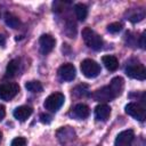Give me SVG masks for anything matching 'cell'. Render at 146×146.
I'll list each match as a JSON object with an SVG mask.
<instances>
[{
  "label": "cell",
  "mask_w": 146,
  "mask_h": 146,
  "mask_svg": "<svg viewBox=\"0 0 146 146\" xmlns=\"http://www.w3.org/2000/svg\"><path fill=\"white\" fill-rule=\"evenodd\" d=\"M55 43H56V40L50 35V34H42L39 39V44H40V51L46 55V54H49L54 47H55Z\"/></svg>",
  "instance_id": "cell-9"
},
{
  "label": "cell",
  "mask_w": 146,
  "mask_h": 146,
  "mask_svg": "<svg viewBox=\"0 0 146 146\" xmlns=\"http://www.w3.org/2000/svg\"><path fill=\"white\" fill-rule=\"evenodd\" d=\"M10 146H26V139L23 137H17V138L13 139Z\"/></svg>",
  "instance_id": "cell-23"
},
{
  "label": "cell",
  "mask_w": 146,
  "mask_h": 146,
  "mask_svg": "<svg viewBox=\"0 0 146 146\" xmlns=\"http://www.w3.org/2000/svg\"><path fill=\"white\" fill-rule=\"evenodd\" d=\"M5 43H6V39L2 34H0V46H3Z\"/></svg>",
  "instance_id": "cell-27"
},
{
  "label": "cell",
  "mask_w": 146,
  "mask_h": 146,
  "mask_svg": "<svg viewBox=\"0 0 146 146\" xmlns=\"http://www.w3.org/2000/svg\"><path fill=\"white\" fill-rule=\"evenodd\" d=\"M75 67L73 64L71 63H66V64H63L59 68H58V75L62 80L64 81H72L74 78H75Z\"/></svg>",
  "instance_id": "cell-10"
},
{
  "label": "cell",
  "mask_w": 146,
  "mask_h": 146,
  "mask_svg": "<svg viewBox=\"0 0 146 146\" xmlns=\"http://www.w3.org/2000/svg\"><path fill=\"white\" fill-rule=\"evenodd\" d=\"M125 73L131 79H137V80H145L146 79V70L140 64L129 65L125 68Z\"/></svg>",
  "instance_id": "cell-7"
},
{
  "label": "cell",
  "mask_w": 146,
  "mask_h": 146,
  "mask_svg": "<svg viewBox=\"0 0 146 146\" xmlns=\"http://www.w3.org/2000/svg\"><path fill=\"white\" fill-rule=\"evenodd\" d=\"M144 16H145L144 11L137 10V13H135L133 15H131V16L129 17V19H130V22H132V23H137V22H140V21L144 18Z\"/></svg>",
  "instance_id": "cell-22"
},
{
  "label": "cell",
  "mask_w": 146,
  "mask_h": 146,
  "mask_svg": "<svg viewBox=\"0 0 146 146\" xmlns=\"http://www.w3.org/2000/svg\"><path fill=\"white\" fill-rule=\"evenodd\" d=\"M5 115H6L5 106H3V105H0V121H2V119L5 117Z\"/></svg>",
  "instance_id": "cell-25"
},
{
  "label": "cell",
  "mask_w": 146,
  "mask_h": 146,
  "mask_svg": "<svg viewBox=\"0 0 146 146\" xmlns=\"http://www.w3.org/2000/svg\"><path fill=\"white\" fill-rule=\"evenodd\" d=\"M19 91V86L14 82H7L0 86V98L2 100L13 99Z\"/></svg>",
  "instance_id": "cell-5"
},
{
  "label": "cell",
  "mask_w": 146,
  "mask_h": 146,
  "mask_svg": "<svg viewBox=\"0 0 146 146\" xmlns=\"http://www.w3.org/2000/svg\"><path fill=\"white\" fill-rule=\"evenodd\" d=\"M75 89H76V90H74V94H75L76 96H84V95H88V94H89V90H88V86H87V84L78 86Z\"/></svg>",
  "instance_id": "cell-21"
},
{
  "label": "cell",
  "mask_w": 146,
  "mask_h": 146,
  "mask_svg": "<svg viewBox=\"0 0 146 146\" xmlns=\"http://www.w3.org/2000/svg\"><path fill=\"white\" fill-rule=\"evenodd\" d=\"M103 60V64L104 66L108 70V71H116L117 67H119V60L115 56H112V55H106V56H103L102 58Z\"/></svg>",
  "instance_id": "cell-15"
},
{
  "label": "cell",
  "mask_w": 146,
  "mask_h": 146,
  "mask_svg": "<svg viewBox=\"0 0 146 146\" xmlns=\"http://www.w3.org/2000/svg\"><path fill=\"white\" fill-rule=\"evenodd\" d=\"M145 32L141 34V36H140V47L143 48V49H145Z\"/></svg>",
  "instance_id": "cell-26"
},
{
  "label": "cell",
  "mask_w": 146,
  "mask_h": 146,
  "mask_svg": "<svg viewBox=\"0 0 146 146\" xmlns=\"http://www.w3.org/2000/svg\"><path fill=\"white\" fill-rule=\"evenodd\" d=\"M3 19L6 22V24L8 26H10L11 29H18L21 26V21L17 16H15L11 13H6L3 16Z\"/></svg>",
  "instance_id": "cell-17"
},
{
  "label": "cell",
  "mask_w": 146,
  "mask_h": 146,
  "mask_svg": "<svg viewBox=\"0 0 146 146\" xmlns=\"http://www.w3.org/2000/svg\"><path fill=\"white\" fill-rule=\"evenodd\" d=\"M74 11H75V16L79 21H84L87 18L88 15V8L84 3H75L74 5Z\"/></svg>",
  "instance_id": "cell-18"
},
{
  "label": "cell",
  "mask_w": 146,
  "mask_h": 146,
  "mask_svg": "<svg viewBox=\"0 0 146 146\" xmlns=\"http://www.w3.org/2000/svg\"><path fill=\"white\" fill-rule=\"evenodd\" d=\"M32 113H33L32 107H30V106H19V107H17V108L14 110V113L13 114H14V117L16 120H18V121H25V120H27L31 116Z\"/></svg>",
  "instance_id": "cell-13"
},
{
  "label": "cell",
  "mask_w": 146,
  "mask_h": 146,
  "mask_svg": "<svg viewBox=\"0 0 146 146\" xmlns=\"http://www.w3.org/2000/svg\"><path fill=\"white\" fill-rule=\"evenodd\" d=\"M1 138H2V133H1V131H0V141H1Z\"/></svg>",
  "instance_id": "cell-28"
},
{
  "label": "cell",
  "mask_w": 146,
  "mask_h": 146,
  "mask_svg": "<svg viewBox=\"0 0 146 146\" xmlns=\"http://www.w3.org/2000/svg\"><path fill=\"white\" fill-rule=\"evenodd\" d=\"M40 121L42 123H49L50 122V116L48 114H41L40 115Z\"/></svg>",
  "instance_id": "cell-24"
},
{
  "label": "cell",
  "mask_w": 146,
  "mask_h": 146,
  "mask_svg": "<svg viewBox=\"0 0 146 146\" xmlns=\"http://www.w3.org/2000/svg\"><path fill=\"white\" fill-rule=\"evenodd\" d=\"M133 137H135V133L132 130H124V131H121L116 138H115V143L114 145L115 146H130V144L132 143L133 140Z\"/></svg>",
  "instance_id": "cell-11"
},
{
  "label": "cell",
  "mask_w": 146,
  "mask_h": 146,
  "mask_svg": "<svg viewBox=\"0 0 146 146\" xmlns=\"http://www.w3.org/2000/svg\"><path fill=\"white\" fill-rule=\"evenodd\" d=\"M90 114V108L86 105V104H78L75 105V107L73 108V115L76 119L83 120L86 117H88Z\"/></svg>",
  "instance_id": "cell-14"
},
{
  "label": "cell",
  "mask_w": 146,
  "mask_h": 146,
  "mask_svg": "<svg viewBox=\"0 0 146 146\" xmlns=\"http://www.w3.org/2000/svg\"><path fill=\"white\" fill-rule=\"evenodd\" d=\"M82 74L88 79H94L100 73V65L92 59H83L80 64Z\"/></svg>",
  "instance_id": "cell-3"
},
{
  "label": "cell",
  "mask_w": 146,
  "mask_h": 146,
  "mask_svg": "<svg viewBox=\"0 0 146 146\" xmlns=\"http://www.w3.org/2000/svg\"><path fill=\"white\" fill-rule=\"evenodd\" d=\"M123 86H124L123 79L121 76H115L112 79V81L108 86H105V87L96 90L94 92L92 97L95 100H98V102L112 100L121 95V92L123 90Z\"/></svg>",
  "instance_id": "cell-1"
},
{
  "label": "cell",
  "mask_w": 146,
  "mask_h": 146,
  "mask_svg": "<svg viewBox=\"0 0 146 146\" xmlns=\"http://www.w3.org/2000/svg\"><path fill=\"white\" fill-rule=\"evenodd\" d=\"M121 30H122V24L119 22H114V23H111L107 25V31L111 33H117Z\"/></svg>",
  "instance_id": "cell-20"
},
{
  "label": "cell",
  "mask_w": 146,
  "mask_h": 146,
  "mask_svg": "<svg viewBox=\"0 0 146 146\" xmlns=\"http://www.w3.org/2000/svg\"><path fill=\"white\" fill-rule=\"evenodd\" d=\"M25 88L31 92H41L43 90V87H42L41 82L40 81H35V80L26 82L25 83Z\"/></svg>",
  "instance_id": "cell-19"
},
{
  "label": "cell",
  "mask_w": 146,
  "mask_h": 146,
  "mask_svg": "<svg viewBox=\"0 0 146 146\" xmlns=\"http://www.w3.org/2000/svg\"><path fill=\"white\" fill-rule=\"evenodd\" d=\"M18 67H19V60L18 59H11L6 67V76L7 78H14L18 72Z\"/></svg>",
  "instance_id": "cell-16"
},
{
  "label": "cell",
  "mask_w": 146,
  "mask_h": 146,
  "mask_svg": "<svg viewBox=\"0 0 146 146\" xmlns=\"http://www.w3.org/2000/svg\"><path fill=\"white\" fill-rule=\"evenodd\" d=\"M125 113L129 114L130 116H132L133 119L138 120V121H144L146 117V111L145 108L139 105L138 103H129L128 105H125Z\"/></svg>",
  "instance_id": "cell-6"
},
{
  "label": "cell",
  "mask_w": 146,
  "mask_h": 146,
  "mask_svg": "<svg viewBox=\"0 0 146 146\" xmlns=\"http://www.w3.org/2000/svg\"><path fill=\"white\" fill-rule=\"evenodd\" d=\"M82 39L89 48H91L96 51H98L103 48L104 42H103L102 36L99 34H97L94 30H91L90 27H84L82 30Z\"/></svg>",
  "instance_id": "cell-2"
},
{
  "label": "cell",
  "mask_w": 146,
  "mask_h": 146,
  "mask_svg": "<svg viewBox=\"0 0 146 146\" xmlns=\"http://www.w3.org/2000/svg\"><path fill=\"white\" fill-rule=\"evenodd\" d=\"M64 102H65V97H64L63 94L54 92V94L49 95L46 98V100L43 103V106H44L46 110H48L50 112H56L63 106Z\"/></svg>",
  "instance_id": "cell-4"
},
{
  "label": "cell",
  "mask_w": 146,
  "mask_h": 146,
  "mask_svg": "<svg viewBox=\"0 0 146 146\" xmlns=\"http://www.w3.org/2000/svg\"><path fill=\"white\" fill-rule=\"evenodd\" d=\"M75 132L71 127H63L57 131V138L63 145H67L75 139Z\"/></svg>",
  "instance_id": "cell-8"
},
{
  "label": "cell",
  "mask_w": 146,
  "mask_h": 146,
  "mask_svg": "<svg viewBox=\"0 0 146 146\" xmlns=\"http://www.w3.org/2000/svg\"><path fill=\"white\" fill-rule=\"evenodd\" d=\"M111 107L106 104H99L95 108V117L98 121H106L110 117Z\"/></svg>",
  "instance_id": "cell-12"
}]
</instances>
